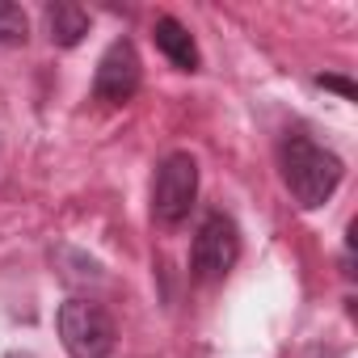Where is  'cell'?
<instances>
[{"label": "cell", "mask_w": 358, "mask_h": 358, "mask_svg": "<svg viewBox=\"0 0 358 358\" xmlns=\"http://www.w3.org/2000/svg\"><path fill=\"white\" fill-rule=\"evenodd\" d=\"M278 169H282V182L291 190V199L303 207V211H316L324 207L337 186H341V177H345V164L337 152L320 148L308 131H287L282 143H278Z\"/></svg>", "instance_id": "6da1fadb"}, {"label": "cell", "mask_w": 358, "mask_h": 358, "mask_svg": "<svg viewBox=\"0 0 358 358\" xmlns=\"http://www.w3.org/2000/svg\"><path fill=\"white\" fill-rule=\"evenodd\" d=\"M199 199V160L190 152H169L152 177V220L160 228H182Z\"/></svg>", "instance_id": "7a4b0ae2"}, {"label": "cell", "mask_w": 358, "mask_h": 358, "mask_svg": "<svg viewBox=\"0 0 358 358\" xmlns=\"http://www.w3.org/2000/svg\"><path fill=\"white\" fill-rule=\"evenodd\" d=\"M55 329L68 358H110L118 345V329L110 312L93 299H68L55 316Z\"/></svg>", "instance_id": "3957f363"}, {"label": "cell", "mask_w": 358, "mask_h": 358, "mask_svg": "<svg viewBox=\"0 0 358 358\" xmlns=\"http://www.w3.org/2000/svg\"><path fill=\"white\" fill-rule=\"evenodd\" d=\"M241 257V232L232 224V215L224 211H207L199 232H194V245H190V274L194 282H220L228 278V270L236 266Z\"/></svg>", "instance_id": "277c9868"}, {"label": "cell", "mask_w": 358, "mask_h": 358, "mask_svg": "<svg viewBox=\"0 0 358 358\" xmlns=\"http://www.w3.org/2000/svg\"><path fill=\"white\" fill-rule=\"evenodd\" d=\"M139 80H143V64H139V51L131 38H114L97 64V76H93V97L106 101V106H127L135 93H139Z\"/></svg>", "instance_id": "5b68a950"}, {"label": "cell", "mask_w": 358, "mask_h": 358, "mask_svg": "<svg viewBox=\"0 0 358 358\" xmlns=\"http://www.w3.org/2000/svg\"><path fill=\"white\" fill-rule=\"evenodd\" d=\"M152 38H156V51H160L177 72H199V68H203V55H199L194 34L177 22V17H156Z\"/></svg>", "instance_id": "8992f818"}, {"label": "cell", "mask_w": 358, "mask_h": 358, "mask_svg": "<svg viewBox=\"0 0 358 358\" xmlns=\"http://www.w3.org/2000/svg\"><path fill=\"white\" fill-rule=\"evenodd\" d=\"M47 30H51L55 47H76L89 34V13L80 5H72V0H59V5L47 9Z\"/></svg>", "instance_id": "52a82bcc"}, {"label": "cell", "mask_w": 358, "mask_h": 358, "mask_svg": "<svg viewBox=\"0 0 358 358\" xmlns=\"http://www.w3.org/2000/svg\"><path fill=\"white\" fill-rule=\"evenodd\" d=\"M26 34H30V22H26L22 5L0 0V47H17V43H26Z\"/></svg>", "instance_id": "ba28073f"}, {"label": "cell", "mask_w": 358, "mask_h": 358, "mask_svg": "<svg viewBox=\"0 0 358 358\" xmlns=\"http://www.w3.org/2000/svg\"><path fill=\"white\" fill-rule=\"evenodd\" d=\"M316 85H320V89H337L341 97H354V85L341 80V76H316Z\"/></svg>", "instance_id": "9c48e42d"}]
</instances>
